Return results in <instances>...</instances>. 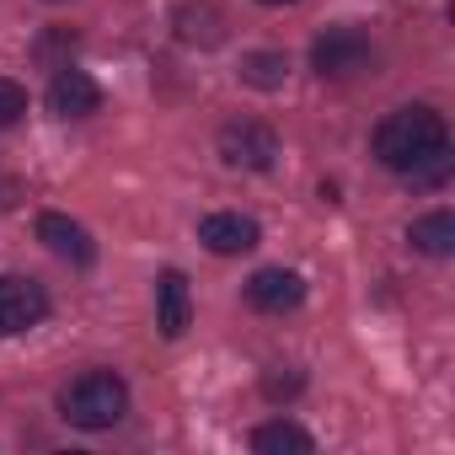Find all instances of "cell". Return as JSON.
Returning <instances> with one entry per match:
<instances>
[{
    "mask_svg": "<svg viewBox=\"0 0 455 455\" xmlns=\"http://www.w3.org/2000/svg\"><path fill=\"white\" fill-rule=\"evenodd\" d=\"M220 161L225 166H242V172H268L279 161V134L268 124H252V118L225 124L220 129Z\"/></svg>",
    "mask_w": 455,
    "mask_h": 455,
    "instance_id": "3957f363",
    "label": "cell"
},
{
    "mask_svg": "<svg viewBox=\"0 0 455 455\" xmlns=\"http://www.w3.org/2000/svg\"><path fill=\"white\" fill-rule=\"evenodd\" d=\"M247 300L258 311H268V316H284V311H295L306 300V279L290 274V268H258L247 279Z\"/></svg>",
    "mask_w": 455,
    "mask_h": 455,
    "instance_id": "52a82bcc",
    "label": "cell"
},
{
    "mask_svg": "<svg viewBox=\"0 0 455 455\" xmlns=\"http://www.w3.org/2000/svg\"><path fill=\"white\" fill-rule=\"evenodd\" d=\"M198 242L214 258H242V252H252L263 242V231H258L252 214H204L198 220Z\"/></svg>",
    "mask_w": 455,
    "mask_h": 455,
    "instance_id": "8992f818",
    "label": "cell"
},
{
    "mask_svg": "<svg viewBox=\"0 0 455 455\" xmlns=\"http://www.w3.org/2000/svg\"><path fill=\"white\" fill-rule=\"evenodd\" d=\"M38 242H44L54 258L76 263V268H92V258H97V247H92V236H86V225H76L70 214H38Z\"/></svg>",
    "mask_w": 455,
    "mask_h": 455,
    "instance_id": "ba28073f",
    "label": "cell"
},
{
    "mask_svg": "<svg viewBox=\"0 0 455 455\" xmlns=\"http://www.w3.org/2000/svg\"><path fill=\"white\" fill-rule=\"evenodd\" d=\"M60 412H65V423H76V428H86V434L113 428V423L129 412V386H124L113 370H86V375H76V380L60 391Z\"/></svg>",
    "mask_w": 455,
    "mask_h": 455,
    "instance_id": "7a4b0ae2",
    "label": "cell"
},
{
    "mask_svg": "<svg viewBox=\"0 0 455 455\" xmlns=\"http://www.w3.org/2000/svg\"><path fill=\"white\" fill-rule=\"evenodd\" d=\"M49 108H54L60 118H92V113L102 108V86H97L86 70H60V76L49 81Z\"/></svg>",
    "mask_w": 455,
    "mask_h": 455,
    "instance_id": "9c48e42d",
    "label": "cell"
},
{
    "mask_svg": "<svg viewBox=\"0 0 455 455\" xmlns=\"http://www.w3.org/2000/svg\"><path fill=\"white\" fill-rule=\"evenodd\" d=\"M263 391H268L274 402H279V396H295V391H300V375H268Z\"/></svg>",
    "mask_w": 455,
    "mask_h": 455,
    "instance_id": "9a60e30c",
    "label": "cell"
},
{
    "mask_svg": "<svg viewBox=\"0 0 455 455\" xmlns=\"http://www.w3.org/2000/svg\"><path fill=\"white\" fill-rule=\"evenodd\" d=\"M22 113H28V92L17 81H0V129H12Z\"/></svg>",
    "mask_w": 455,
    "mask_h": 455,
    "instance_id": "5bb4252c",
    "label": "cell"
},
{
    "mask_svg": "<svg viewBox=\"0 0 455 455\" xmlns=\"http://www.w3.org/2000/svg\"><path fill=\"white\" fill-rule=\"evenodd\" d=\"M156 327H161L166 338H182V332L193 327V295H188V279H182L177 268H166V274L156 279Z\"/></svg>",
    "mask_w": 455,
    "mask_h": 455,
    "instance_id": "30bf717a",
    "label": "cell"
},
{
    "mask_svg": "<svg viewBox=\"0 0 455 455\" xmlns=\"http://www.w3.org/2000/svg\"><path fill=\"white\" fill-rule=\"evenodd\" d=\"M370 60H375V49H370V38H364L359 28H332V33H322L316 49H311V65H316L322 81H348V76H359Z\"/></svg>",
    "mask_w": 455,
    "mask_h": 455,
    "instance_id": "277c9868",
    "label": "cell"
},
{
    "mask_svg": "<svg viewBox=\"0 0 455 455\" xmlns=\"http://www.w3.org/2000/svg\"><path fill=\"white\" fill-rule=\"evenodd\" d=\"M49 316V295L33 279H12L0 274V338H17L28 327H38Z\"/></svg>",
    "mask_w": 455,
    "mask_h": 455,
    "instance_id": "5b68a950",
    "label": "cell"
},
{
    "mask_svg": "<svg viewBox=\"0 0 455 455\" xmlns=\"http://www.w3.org/2000/svg\"><path fill=\"white\" fill-rule=\"evenodd\" d=\"M284 76H290V60H284V54H247V60H242V81L258 86V92L284 86Z\"/></svg>",
    "mask_w": 455,
    "mask_h": 455,
    "instance_id": "4fadbf2b",
    "label": "cell"
},
{
    "mask_svg": "<svg viewBox=\"0 0 455 455\" xmlns=\"http://www.w3.org/2000/svg\"><path fill=\"white\" fill-rule=\"evenodd\" d=\"M407 242H412L423 258H450V252H455V214H450V209H434V214L412 220Z\"/></svg>",
    "mask_w": 455,
    "mask_h": 455,
    "instance_id": "8fae6325",
    "label": "cell"
},
{
    "mask_svg": "<svg viewBox=\"0 0 455 455\" xmlns=\"http://www.w3.org/2000/svg\"><path fill=\"white\" fill-rule=\"evenodd\" d=\"M444 145H450V134H444V118H439L434 108H396V113L375 129V156H380V166H391V172H402V177H412V172L444 161Z\"/></svg>",
    "mask_w": 455,
    "mask_h": 455,
    "instance_id": "6da1fadb",
    "label": "cell"
},
{
    "mask_svg": "<svg viewBox=\"0 0 455 455\" xmlns=\"http://www.w3.org/2000/svg\"><path fill=\"white\" fill-rule=\"evenodd\" d=\"M263 6H290V0H263Z\"/></svg>",
    "mask_w": 455,
    "mask_h": 455,
    "instance_id": "2e32d148",
    "label": "cell"
},
{
    "mask_svg": "<svg viewBox=\"0 0 455 455\" xmlns=\"http://www.w3.org/2000/svg\"><path fill=\"white\" fill-rule=\"evenodd\" d=\"M252 450H263V455H311V434L300 428V423H263V428H252Z\"/></svg>",
    "mask_w": 455,
    "mask_h": 455,
    "instance_id": "7c38bea8",
    "label": "cell"
}]
</instances>
